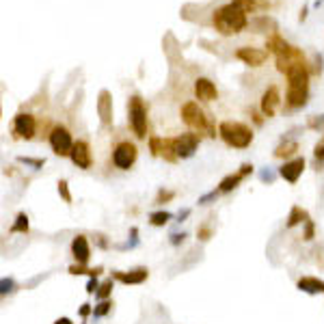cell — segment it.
Returning <instances> with one entry per match:
<instances>
[{
  "mask_svg": "<svg viewBox=\"0 0 324 324\" xmlns=\"http://www.w3.org/2000/svg\"><path fill=\"white\" fill-rule=\"evenodd\" d=\"M302 171H305V158L296 156V158L285 160L283 164L279 166V177H281V180H285L288 184H296L300 180Z\"/></svg>",
  "mask_w": 324,
  "mask_h": 324,
  "instance_id": "cell-12",
  "label": "cell"
},
{
  "mask_svg": "<svg viewBox=\"0 0 324 324\" xmlns=\"http://www.w3.org/2000/svg\"><path fill=\"white\" fill-rule=\"evenodd\" d=\"M112 307H115V305H112V300H110V298H108V300H100L98 305L93 307V313H91V316H93V318H104V316H108Z\"/></svg>",
  "mask_w": 324,
  "mask_h": 324,
  "instance_id": "cell-28",
  "label": "cell"
},
{
  "mask_svg": "<svg viewBox=\"0 0 324 324\" xmlns=\"http://www.w3.org/2000/svg\"><path fill=\"white\" fill-rule=\"evenodd\" d=\"M302 225H305V232H302V240H305V242H311V240L316 238V225H313L311 218H307V221L302 223Z\"/></svg>",
  "mask_w": 324,
  "mask_h": 324,
  "instance_id": "cell-32",
  "label": "cell"
},
{
  "mask_svg": "<svg viewBox=\"0 0 324 324\" xmlns=\"http://www.w3.org/2000/svg\"><path fill=\"white\" fill-rule=\"evenodd\" d=\"M3 294H7V292H13V288H15V283H13V279H3Z\"/></svg>",
  "mask_w": 324,
  "mask_h": 324,
  "instance_id": "cell-38",
  "label": "cell"
},
{
  "mask_svg": "<svg viewBox=\"0 0 324 324\" xmlns=\"http://www.w3.org/2000/svg\"><path fill=\"white\" fill-rule=\"evenodd\" d=\"M175 199V190H158V195H156V199H154V203L156 205H162V203H169V201H173Z\"/></svg>",
  "mask_w": 324,
  "mask_h": 324,
  "instance_id": "cell-30",
  "label": "cell"
},
{
  "mask_svg": "<svg viewBox=\"0 0 324 324\" xmlns=\"http://www.w3.org/2000/svg\"><path fill=\"white\" fill-rule=\"evenodd\" d=\"M201 143V137L195 132H184V134H177V137L171 139L173 145V151L177 156V160H186V158H193L197 147Z\"/></svg>",
  "mask_w": 324,
  "mask_h": 324,
  "instance_id": "cell-9",
  "label": "cell"
},
{
  "mask_svg": "<svg viewBox=\"0 0 324 324\" xmlns=\"http://www.w3.org/2000/svg\"><path fill=\"white\" fill-rule=\"evenodd\" d=\"M290 44H288V41L283 39V37H281V35H273V37H270L268 41H266V48H268V52H273V54L277 56L279 54V52H283L285 48H288Z\"/></svg>",
  "mask_w": 324,
  "mask_h": 324,
  "instance_id": "cell-25",
  "label": "cell"
},
{
  "mask_svg": "<svg viewBox=\"0 0 324 324\" xmlns=\"http://www.w3.org/2000/svg\"><path fill=\"white\" fill-rule=\"evenodd\" d=\"M313 158L318 162H324V137L316 143V147H313Z\"/></svg>",
  "mask_w": 324,
  "mask_h": 324,
  "instance_id": "cell-34",
  "label": "cell"
},
{
  "mask_svg": "<svg viewBox=\"0 0 324 324\" xmlns=\"http://www.w3.org/2000/svg\"><path fill=\"white\" fill-rule=\"evenodd\" d=\"M242 180H244V177L240 175V173H229V175H225L223 180H221V184H218L216 190L221 193V195H227V193L236 190V188L240 186V182H242Z\"/></svg>",
  "mask_w": 324,
  "mask_h": 324,
  "instance_id": "cell-20",
  "label": "cell"
},
{
  "mask_svg": "<svg viewBox=\"0 0 324 324\" xmlns=\"http://www.w3.org/2000/svg\"><path fill=\"white\" fill-rule=\"evenodd\" d=\"M48 143H50V147L52 151H54L56 156H61V158H65V156L71 154V149H74V139H71V132L67 125H52L50 132H48Z\"/></svg>",
  "mask_w": 324,
  "mask_h": 324,
  "instance_id": "cell-7",
  "label": "cell"
},
{
  "mask_svg": "<svg viewBox=\"0 0 324 324\" xmlns=\"http://www.w3.org/2000/svg\"><path fill=\"white\" fill-rule=\"evenodd\" d=\"M281 106V93H279V87L277 85H270L266 91H264V96L262 100H259V108H262V115L264 117H275L277 110Z\"/></svg>",
  "mask_w": 324,
  "mask_h": 324,
  "instance_id": "cell-13",
  "label": "cell"
},
{
  "mask_svg": "<svg viewBox=\"0 0 324 324\" xmlns=\"http://www.w3.org/2000/svg\"><path fill=\"white\" fill-rule=\"evenodd\" d=\"M149 149L154 156H162L164 160L169 162H175L177 156L173 151V145H171V139H160V137H151L149 139Z\"/></svg>",
  "mask_w": 324,
  "mask_h": 324,
  "instance_id": "cell-18",
  "label": "cell"
},
{
  "mask_svg": "<svg viewBox=\"0 0 324 324\" xmlns=\"http://www.w3.org/2000/svg\"><path fill=\"white\" fill-rule=\"evenodd\" d=\"M305 17H307V9H302V11H300V22H305Z\"/></svg>",
  "mask_w": 324,
  "mask_h": 324,
  "instance_id": "cell-45",
  "label": "cell"
},
{
  "mask_svg": "<svg viewBox=\"0 0 324 324\" xmlns=\"http://www.w3.org/2000/svg\"><path fill=\"white\" fill-rule=\"evenodd\" d=\"M37 134V117L30 112H17L11 123V137L15 141H33Z\"/></svg>",
  "mask_w": 324,
  "mask_h": 324,
  "instance_id": "cell-8",
  "label": "cell"
},
{
  "mask_svg": "<svg viewBox=\"0 0 324 324\" xmlns=\"http://www.w3.org/2000/svg\"><path fill=\"white\" fill-rule=\"evenodd\" d=\"M320 125H324V115H320V117H318V115H316V117H311L309 119V128H320Z\"/></svg>",
  "mask_w": 324,
  "mask_h": 324,
  "instance_id": "cell-37",
  "label": "cell"
},
{
  "mask_svg": "<svg viewBox=\"0 0 324 324\" xmlns=\"http://www.w3.org/2000/svg\"><path fill=\"white\" fill-rule=\"evenodd\" d=\"M112 288H115V279H106V281H104V283L100 285V290L96 292L98 302H100V300H108L110 294H112Z\"/></svg>",
  "mask_w": 324,
  "mask_h": 324,
  "instance_id": "cell-27",
  "label": "cell"
},
{
  "mask_svg": "<svg viewBox=\"0 0 324 324\" xmlns=\"http://www.w3.org/2000/svg\"><path fill=\"white\" fill-rule=\"evenodd\" d=\"M232 5L242 9L244 13H253L259 7H268V3H264V0H232Z\"/></svg>",
  "mask_w": 324,
  "mask_h": 324,
  "instance_id": "cell-23",
  "label": "cell"
},
{
  "mask_svg": "<svg viewBox=\"0 0 324 324\" xmlns=\"http://www.w3.org/2000/svg\"><path fill=\"white\" fill-rule=\"evenodd\" d=\"M236 59H240V61L246 63V65H251V67H262L264 63H266V59H268V52L266 50H259V48L244 46V48H238L236 50Z\"/></svg>",
  "mask_w": 324,
  "mask_h": 324,
  "instance_id": "cell-15",
  "label": "cell"
},
{
  "mask_svg": "<svg viewBox=\"0 0 324 324\" xmlns=\"http://www.w3.org/2000/svg\"><path fill=\"white\" fill-rule=\"evenodd\" d=\"M173 218V214L171 212H166V210H158V212H151L149 214V223L154 225V227H164L166 223H169Z\"/></svg>",
  "mask_w": 324,
  "mask_h": 324,
  "instance_id": "cell-26",
  "label": "cell"
},
{
  "mask_svg": "<svg viewBox=\"0 0 324 324\" xmlns=\"http://www.w3.org/2000/svg\"><path fill=\"white\" fill-rule=\"evenodd\" d=\"M288 78V108H300L307 104L309 98V71L305 63H296L285 71Z\"/></svg>",
  "mask_w": 324,
  "mask_h": 324,
  "instance_id": "cell-1",
  "label": "cell"
},
{
  "mask_svg": "<svg viewBox=\"0 0 324 324\" xmlns=\"http://www.w3.org/2000/svg\"><path fill=\"white\" fill-rule=\"evenodd\" d=\"M307 218H309L307 210H302L300 205H292L290 216H288V221H285V227L292 229V227H296V225H300V223H305Z\"/></svg>",
  "mask_w": 324,
  "mask_h": 324,
  "instance_id": "cell-21",
  "label": "cell"
},
{
  "mask_svg": "<svg viewBox=\"0 0 324 324\" xmlns=\"http://www.w3.org/2000/svg\"><path fill=\"white\" fill-rule=\"evenodd\" d=\"M180 115H182V121L188 125V128H190V132L199 134V137H201V134H205V137H210V139L216 137V128H214V123L210 119V115H207L195 100L184 102Z\"/></svg>",
  "mask_w": 324,
  "mask_h": 324,
  "instance_id": "cell-3",
  "label": "cell"
},
{
  "mask_svg": "<svg viewBox=\"0 0 324 324\" xmlns=\"http://www.w3.org/2000/svg\"><path fill=\"white\" fill-rule=\"evenodd\" d=\"M320 71H322V56L316 54V74H320Z\"/></svg>",
  "mask_w": 324,
  "mask_h": 324,
  "instance_id": "cell-43",
  "label": "cell"
},
{
  "mask_svg": "<svg viewBox=\"0 0 324 324\" xmlns=\"http://www.w3.org/2000/svg\"><path fill=\"white\" fill-rule=\"evenodd\" d=\"M139 160V147L137 143L130 139H121L112 145L110 151V162L117 171H130Z\"/></svg>",
  "mask_w": 324,
  "mask_h": 324,
  "instance_id": "cell-6",
  "label": "cell"
},
{
  "mask_svg": "<svg viewBox=\"0 0 324 324\" xmlns=\"http://www.w3.org/2000/svg\"><path fill=\"white\" fill-rule=\"evenodd\" d=\"M240 175H242V177H246V175H251V173H253V164H251V162H244L242 166H240V171H238Z\"/></svg>",
  "mask_w": 324,
  "mask_h": 324,
  "instance_id": "cell-39",
  "label": "cell"
},
{
  "mask_svg": "<svg viewBox=\"0 0 324 324\" xmlns=\"http://www.w3.org/2000/svg\"><path fill=\"white\" fill-rule=\"evenodd\" d=\"M56 190H59V195L63 197V201H65V203H71V201H74V197H71V193H69V184H67V180H59Z\"/></svg>",
  "mask_w": 324,
  "mask_h": 324,
  "instance_id": "cell-29",
  "label": "cell"
},
{
  "mask_svg": "<svg viewBox=\"0 0 324 324\" xmlns=\"http://www.w3.org/2000/svg\"><path fill=\"white\" fill-rule=\"evenodd\" d=\"M69 160L74 162V166H78V169H82V171L91 169V166H93V154H91L89 141H85V139L76 141L74 149H71V154H69Z\"/></svg>",
  "mask_w": 324,
  "mask_h": 324,
  "instance_id": "cell-10",
  "label": "cell"
},
{
  "mask_svg": "<svg viewBox=\"0 0 324 324\" xmlns=\"http://www.w3.org/2000/svg\"><path fill=\"white\" fill-rule=\"evenodd\" d=\"M78 313H80V316H82V318H87V316H89V313H93V307L89 305V302H85V305H82V307H80V311H78Z\"/></svg>",
  "mask_w": 324,
  "mask_h": 324,
  "instance_id": "cell-41",
  "label": "cell"
},
{
  "mask_svg": "<svg viewBox=\"0 0 324 324\" xmlns=\"http://www.w3.org/2000/svg\"><path fill=\"white\" fill-rule=\"evenodd\" d=\"M195 96L199 102H214L218 98V89L210 78H197L195 80Z\"/></svg>",
  "mask_w": 324,
  "mask_h": 324,
  "instance_id": "cell-17",
  "label": "cell"
},
{
  "mask_svg": "<svg viewBox=\"0 0 324 324\" xmlns=\"http://www.w3.org/2000/svg\"><path fill=\"white\" fill-rule=\"evenodd\" d=\"M212 227H210V223H203V225H199L197 227V238L201 240V242H207V240L212 238Z\"/></svg>",
  "mask_w": 324,
  "mask_h": 324,
  "instance_id": "cell-31",
  "label": "cell"
},
{
  "mask_svg": "<svg viewBox=\"0 0 324 324\" xmlns=\"http://www.w3.org/2000/svg\"><path fill=\"white\" fill-rule=\"evenodd\" d=\"M89 270H91V268H87V266L71 264V266L67 268V273H69V275H74V277H78V275H89Z\"/></svg>",
  "mask_w": 324,
  "mask_h": 324,
  "instance_id": "cell-35",
  "label": "cell"
},
{
  "mask_svg": "<svg viewBox=\"0 0 324 324\" xmlns=\"http://www.w3.org/2000/svg\"><path fill=\"white\" fill-rule=\"evenodd\" d=\"M100 281H98V277H91L89 279V283H87V294H96V292L100 290Z\"/></svg>",
  "mask_w": 324,
  "mask_h": 324,
  "instance_id": "cell-36",
  "label": "cell"
},
{
  "mask_svg": "<svg viewBox=\"0 0 324 324\" xmlns=\"http://www.w3.org/2000/svg\"><path fill=\"white\" fill-rule=\"evenodd\" d=\"M98 115L104 128H112V96L108 89H102L98 96Z\"/></svg>",
  "mask_w": 324,
  "mask_h": 324,
  "instance_id": "cell-16",
  "label": "cell"
},
{
  "mask_svg": "<svg viewBox=\"0 0 324 324\" xmlns=\"http://www.w3.org/2000/svg\"><path fill=\"white\" fill-rule=\"evenodd\" d=\"M69 253L74 255V262L80 266H87L89 259H91V244H89V238L85 234H76L71 238V244H69Z\"/></svg>",
  "mask_w": 324,
  "mask_h": 324,
  "instance_id": "cell-11",
  "label": "cell"
},
{
  "mask_svg": "<svg viewBox=\"0 0 324 324\" xmlns=\"http://www.w3.org/2000/svg\"><path fill=\"white\" fill-rule=\"evenodd\" d=\"M184 238H186V234H184V232H182V234H173V236H171V244H173V246H177L180 242H184Z\"/></svg>",
  "mask_w": 324,
  "mask_h": 324,
  "instance_id": "cell-40",
  "label": "cell"
},
{
  "mask_svg": "<svg viewBox=\"0 0 324 324\" xmlns=\"http://www.w3.org/2000/svg\"><path fill=\"white\" fill-rule=\"evenodd\" d=\"M17 162H24L28 166H33V169H41V166L46 164V160H41V158H24V156H20Z\"/></svg>",
  "mask_w": 324,
  "mask_h": 324,
  "instance_id": "cell-33",
  "label": "cell"
},
{
  "mask_svg": "<svg viewBox=\"0 0 324 324\" xmlns=\"http://www.w3.org/2000/svg\"><path fill=\"white\" fill-rule=\"evenodd\" d=\"M112 279L119 281V283H123V285H141V283H145V281L149 279V270L145 266L128 270V273H123V270H115Z\"/></svg>",
  "mask_w": 324,
  "mask_h": 324,
  "instance_id": "cell-14",
  "label": "cell"
},
{
  "mask_svg": "<svg viewBox=\"0 0 324 324\" xmlns=\"http://www.w3.org/2000/svg\"><path fill=\"white\" fill-rule=\"evenodd\" d=\"M298 151V143L296 141H285V143H281L279 147L275 149V158H281V160H292V156H294Z\"/></svg>",
  "mask_w": 324,
  "mask_h": 324,
  "instance_id": "cell-22",
  "label": "cell"
},
{
  "mask_svg": "<svg viewBox=\"0 0 324 324\" xmlns=\"http://www.w3.org/2000/svg\"><path fill=\"white\" fill-rule=\"evenodd\" d=\"M54 324H74V320H71V318H65V316H63V318H56V320H54Z\"/></svg>",
  "mask_w": 324,
  "mask_h": 324,
  "instance_id": "cell-42",
  "label": "cell"
},
{
  "mask_svg": "<svg viewBox=\"0 0 324 324\" xmlns=\"http://www.w3.org/2000/svg\"><path fill=\"white\" fill-rule=\"evenodd\" d=\"M128 125L137 139L147 137V104L139 93L128 100Z\"/></svg>",
  "mask_w": 324,
  "mask_h": 324,
  "instance_id": "cell-5",
  "label": "cell"
},
{
  "mask_svg": "<svg viewBox=\"0 0 324 324\" xmlns=\"http://www.w3.org/2000/svg\"><path fill=\"white\" fill-rule=\"evenodd\" d=\"M218 137L225 141V145L234 149H246L253 143V130L251 125L242 121H221L218 123Z\"/></svg>",
  "mask_w": 324,
  "mask_h": 324,
  "instance_id": "cell-4",
  "label": "cell"
},
{
  "mask_svg": "<svg viewBox=\"0 0 324 324\" xmlns=\"http://www.w3.org/2000/svg\"><path fill=\"white\" fill-rule=\"evenodd\" d=\"M296 288L305 294H324V281L318 277H300L296 281Z\"/></svg>",
  "mask_w": 324,
  "mask_h": 324,
  "instance_id": "cell-19",
  "label": "cell"
},
{
  "mask_svg": "<svg viewBox=\"0 0 324 324\" xmlns=\"http://www.w3.org/2000/svg\"><path fill=\"white\" fill-rule=\"evenodd\" d=\"M28 229H30V225H28V214H26V212H20V214L15 216L11 229H9V234H28Z\"/></svg>",
  "mask_w": 324,
  "mask_h": 324,
  "instance_id": "cell-24",
  "label": "cell"
},
{
  "mask_svg": "<svg viewBox=\"0 0 324 324\" xmlns=\"http://www.w3.org/2000/svg\"><path fill=\"white\" fill-rule=\"evenodd\" d=\"M212 22H214V28L218 30L221 35H238L242 33V30L246 28L249 20H246V13L242 11V9L234 7L232 3L229 5H223L218 7L214 15H212Z\"/></svg>",
  "mask_w": 324,
  "mask_h": 324,
  "instance_id": "cell-2",
  "label": "cell"
},
{
  "mask_svg": "<svg viewBox=\"0 0 324 324\" xmlns=\"http://www.w3.org/2000/svg\"><path fill=\"white\" fill-rule=\"evenodd\" d=\"M96 238H98V244H100L102 249H106V246H108V242L104 240V236H96Z\"/></svg>",
  "mask_w": 324,
  "mask_h": 324,
  "instance_id": "cell-44",
  "label": "cell"
}]
</instances>
